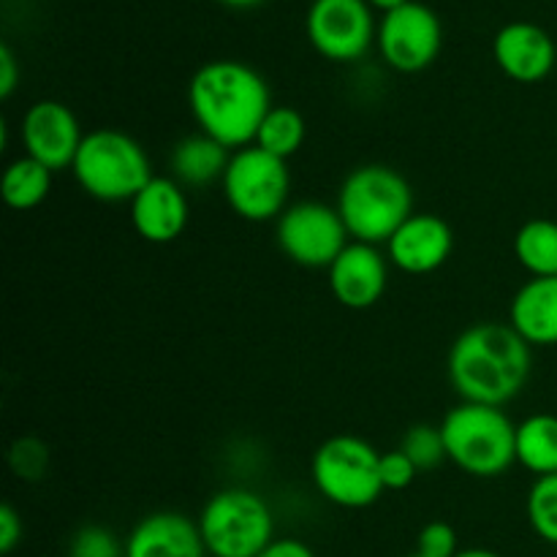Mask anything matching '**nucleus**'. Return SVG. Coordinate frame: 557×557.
I'll return each instance as SVG.
<instances>
[{
  "mask_svg": "<svg viewBox=\"0 0 557 557\" xmlns=\"http://www.w3.org/2000/svg\"><path fill=\"white\" fill-rule=\"evenodd\" d=\"M52 169L38 163L36 158H16L5 166L3 183H0L3 201L16 212L36 210L52 190Z\"/></svg>",
  "mask_w": 557,
  "mask_h": 557,
  "instance_id": "22",
  "label": "nucleus"
},
{
  "mask_svg": "<svg viewBox=\"0 0 557 557\" xmlns=\"http://www.w3.org/2000/svg\"><path fill=\"white\" fill-rule=\"evenodd\" d=\"M460 553V539L449 522H428L417 539V555L422 557H457Z\"/></svg>",
  "mask_w": 557,
  "mask_h": 557,
  "instance_id": "27",
  "label": "nucleus"
},
{
  "mask_svg": "<svg viewBox=\"0 0 557 557\" xmlns=\"http://www.w3.org/2000/svg\"><path fill=\"white\" fill-rule=\"evenodd\" d=\"M221 188L226 196V205L243 221H277L286 212L292 174H288V163L283 158H275L261 147L250 145L232 152Z\"/></svg>",
  "mask_w": 557,
  "mask_h": 557,
  "instance_id": "8",
  "label": "nucleus"
},
{
  "mask_svg": "<svg viewBox=\"0 0 557 557\" xmlns=\"http://www.w3.org/2000/svg\"><path fill=\"white\" fill-rule=\"evenodd\" d=\"M370 5H375V9H384V11H395L400 9V5H406L408 0H368Z\"/></svg>",
  "mask_w": 557,
  "mask_h": 557,
  "instance_id": "33",
  "label": "nucleus"
},
{
  "mask_svg": "<svg viewBox=\"0 0 557 557\" xmlns=\"http://www.w3.org/2000/svg\"><path fill=\"white\" fill-rule=\"evenodd\" d=\"M188 107L201 134L237 152L253 145L272 101L259 71L239 60H212L190 79Z\"/></svg>",
  "mask_w": 557,
  "mask_h": 557,
  "instance_id": "2",
  "label": "nucleus"
},
{
  "mask_svg": "<svg viewBox=\"0 0 557 557\" xmlns=\"http://www.w3.org/2000/svg\"><path fill=\"white\" fill-rule=\"evenodd\" d=\"M515 259L531 277H557V221L533 218L515 234Z\"/></svg>",
  "mask_w": 557,
  "mask_h": 557,
  "instance_id": "21",
  "label": "nucleus"
},
{
  "mask_svg": "<svg viewBox=\"0 0 557 557\" xmlns=\"http://www.w3.org/2000/svg\"><path fill=\"white\" fill-rule=\"evenodd\" d=\"M305 136H308V123H305L302 112L294 107H272L267 112L264 123H261L259 134H256V147H261L270 156L283 158L288 161L292 156H297L305 145Z\"/></svg>",
  "mask_w": 557,
  "mask_h": 557,
  "instance_id": "23",
  "label": "nucleus"
},
{
  "mask_svg": "<svg viewBox=\"0 0 557 557\" xmlns=\"http://www.w3.org/2000/svg\"><path fill=\"white\" fill-rule=\"evenodd\" d=\"M326 281L332 297L343 308L368 310L384 297L389 283V259L381 253L379 245L351 239L326 270Z\"/></svg>",
  "mask_w": 557,
  "mask_h": 557,
  "instance_id": "13",
  "label": "nucleus"
},
{
  "mask_svg": "<svg viewBox=\"0 0 557 557\" xmlns=\"http://www.w3.org/2000/svg\"><path fill=\"white\" fill-rule=\"evenodd\" d=\"M310 476L321 498L341 509H368L384 493L381 451L359 435H332L315 449Z\"/></svg>",
  "mask_w": 557,
  "mask_h": 557,
  "instance_id": "6",
  "label": "nucleus"
},
{
  "mask_svg": "<svg viewBox=\"0 0 557 557\" xmlns=\"http://www.w3.org/2000/svg\"><path fill=\"white\" fill-rule=\"evenodd\" d=\"M16 79H20V69H16L14 52L9 49V44L0 47V98H9L14 92Z\"/></svg>",
  "mask_w": 557,
  "mask_h": 557,
  "instance_id": "31",
  "label": "nucleus"
},
{
  "mask_svg": "<svg viewBox=\"0 0 557 557\" xmlns=\"http://www.w3.org/2000/svg\"><path fill=\"white\" fill-rule=\"evenodd\" d=\"M221 3L234 5V9H250V5H259L261 0H221Z\"/></svg>",
  "mask_w": 557,
  "mask_h": 557,
  "instance_id": "35",
  "label": "nucleus"
},
{
  "mask_svg": "<svg viewBox=\"0 0 557 557\" xmlns=\"http://www.w3.org/2000/svg\"><path fill=\"white\" fill-rule=\"evenodd\" d=\"M517 466L536 479L557 473V417L533 413L517 424Z\"/></svg>",
  "mask_w": 557,
  "mask_h": 557,
  "instance_id": "20",
  "label": "nucleus"
},
{
  "mask_svg": "<svg viewBox=\"0 0 557 557\" xmlns=\"http://www.w3.org/2000/svg\"><path fill=\"white\" fill-rule=\"evenodd\" d=\"M446 460L476 479L504 476L517 462V424L500 408L460 403L438 424Z\"/></svg>",
  "mask_w": 557,
  "mask_h": 557,
  "instance_id": "4",
  "label": "nucleus"
},
{
  "mask_svg": "<svg viewBox=\"0 0 557 557\" xmlns=\"http://www.w3.org/2000/svg\"><path fill=\"white\" fill-rule=\"evenodd\" d=\"M509 324L528 346H557V277H531L509 305Z\"/></svg>",
  "mask_w": 557,
  "mask_h": 557,
  "instance_id": "18",
  "label": "nucleus"
},
{
  "mask_svg": "<svg viewBox=\"0 0 557 557\" xmlns=\"http://www.w3.org/2000/svg\"><path fill=\"white\" fill-rule=\"evenodd\" d=\"M71 174L90 199L107 205H131L134 196L156 177L145 147L120 128L87 131L71 163Z\"/></svg>",
  "mask_w": 557,
  "mask_h": 557,
  "instance_id": "5",
  "label": "nucleus"
},
{
  "mask_svg": "<svg viewBox=\"0 0 557 557\" xmlns=\"http://www.w3.org/2000/svg\"><path fill=\"white\" fill-rule=\"evenodd\" d=\"M457 557H500L498 553H493V549H482V547H471V549H460Z\"/></svg>",
  "mask_w": 557,
  "mask_h": 557,
  "instance_id": "34",
  "label": "nucleus"
},
{
  "mask_svg": "<svg viewBox=\"0 0 557 557\" xmlns=\"http://www.w3.org/2000/svg\"><path fill=\"white\" fill-rule=\"evenodd\" d=\"M188 196L174 177H152L131 201V226L145 243L169 245L188 226Z\"/></svg>",
  "mask_w": 557,
  "mask_h": 557,
  "instance_id": "15",
  "label": "nucleus"
},
{
  "mask_svg": "<svg viewBox=\"0 0 557 557\" xmlns=\"http://www.w3.org/2000/svg\"><path fill=\"white\" fill-rule=\"evenodd\" d=\"M69 557H125V544L101 525H85L74 533Z\"/></svg>",
  "mask_w": 557,
  "mask_h": 557,
  "instance_id": "26",
  "label": "nucleus"
},
{
  "mask_svg": "<svg viewBox=\"0 0 557 557\" xmlns=\"http://www.w3.org/2000/svg\"><path fill=\"white\" fill-rule=\"evenodd\" d=\"M528 522L542 542L557 547V473L533 482L525 500Z\"/></svg>",
  "mask_w": 557,
  "mask_h": 557,
  "instance_id": "24",
  "label": "nucleus"
},
{
  "mask_svg": "<svg viewBox=\"0 0 557 557\" xmlns=\"http://www.w3.org/2000/svg\"><path fill=\"white\" fill-rule=\"evenodd\" d=\"M9 460L22 479H38L47 471V446L36 438H22L14 444Z\"/></svg>",
  "mask_w": 557,
  "mask_h": 557,
  "instance_id": "28",
  "label": "nucleus"
},
{
  "mask_svg": "<svg viewBox=\"0 0 557 557\" xmlns=\"http://www.w3.org/2000/svg\"><path fill=\"white\" fill-rule=\"evenodd\" d=\"M196 522L207 555L212 557H256L275 542L270 506L245 487H228L212 495Z\"/></svg>",
  "mask_w": 557,
  "mask_h": 557,
  "instance_id": "7",
  "label": "nucleus"
},
{
  "mask_svg": "<svg viewBox=\"0 0 557 557\" xmlns=\"http://www.w3.org/2000/svg\"><path fill=\"white\" fill-rule=\"evenodd\" d=\"M22 542V520L9 504L0 506V553H14L16 544Z\"/></svg>",
  "mask_w": 557,
  "mask_h": 557,
  "instance_id": "30",
  "label": "nucleus"
},
{
  "mask_svg": "<svg viewBox=\"0 0 557 557\" xmlns=\"http://www.w3.org/2000/svg\"><path fill=\"white\" fill-rule=\"evenodd\" d=\"M305 25L315 52L335 63L359 60L375 38L368 0H313Z\"/></svg>",
  "mask_w": 557,
  "mask_h": 557,
  "instance_id": "11",
  "label": "nucleus"
},
{
  "mask_svg": "<svg viewBox=\"0 0 557 557\" xmlns=\"http://www.w3.org/2000/svg\"><path fill=\"white\" fill-rule=\"evenodd\" d=\"M277 245L294 264L305 270H330L351 234L337 207L321 201H299L277 218Z\"/></svg>",
  "mask_w": 557,
  "mask_h": 557,
  "instance_id": "9",
  "label": "nucleus"
},
{
  "mask_svg": "<svg viewBox=\"0 0 557 557\" xmlns=\"http://www.w3.org/2000/svg\"><path fill=\"white\" fill-rule=\"evenodd\" d=\"M82 139L85 134L79 128V120L60 101H36L22 117L25 156L36 158L52 172L71 169Z\"/></svg>",
  "mask_w": 557,
  "mask_h": 557,
  "instance_id": "12",
  "label": "nucleus"
},
{
  "mask_svg": "<svg viewBox=\"0 0 557 557\" xmlns=\"http://www.w3.org/2000/svg\"><path fill=\"white\" fill-rule=\"evenodd\" d=\"M455 234L444 218L413 212L386 243V259L406 275H430L449 261Z\"/></svg>",
  "mask_w": 557,
  "mask_h": 557,
  "instance_id": "14",
  "label": "nucleus"
},
{
  "mask_svg": "<svg viewBox=\"0 0 557 557\" xmlns=\"http://www.w3.org/2000/svg\"><path fill=\"white\" fill-rule=\"evenodd\" d=\"M123 544L125 557H207L199 522L180 511L141 517Z\"/></svg>",
  "mask_w": 557,
  "mask_h": 557,
  "instance_id": "17",
  "label": "nucleus"
},
{
  "mask_svg": "<svg viewBox=\"0 0 557 557\" xmlns=\"http://www.w3.org/2000/svg\"><path fill=\"white\" fill-rule=\"evenodd\" d=\"M400 451L417 466V471H433V468H438L446 460V446L441 428H435V424H413L403 435Z\"/></svg>",
  "mask_w": 557,
  "mask_h": 557,
  "instance_id": "25",
  "label": "nucleus"
},
{
  "mask_svg": "<svg viewBox=\"0 0 557 557\" xmlns=\"http://www.w3.org/2000/svg\"><path fill=\"white\" fill-rule=\"evenodd\" d=\"M441 20L424 3L408 0L395 11H386L379 27V49L386 65L403 74L430 69L441 52Z\"/></svg>",
  "mask_w": 557,
  "mask_h": 557,
  "instance_id": "10",
  "label": "nucleus"
},
{
  "mask_svg": "<svg viewBox=\"0 0 557 557\" xmlns=\"http://www.w3.org/2000/svg\"><path fill=\"white\" fill-rule=\"evenodd\" d=\"M417 466L400 449L381 455V482H384V490H392V493L408 490L413 479H417Z\"/></svg>",
  "mask_w": 557,
  "mask_h": 557,
  "instance_id": "29",
  "label": "nucleus"
},
{
  "mask_svg": "<svg viewBox=\"0 0 557 557\" xmlns=\"http://www.w3.org/2000/svg\"><path fill=\"white\" fill-rule=\"evenodd\" d=\"M531 346L511 324L482 321L468 326L451 343L446 373L462 403L504 408L531 379Z\"/></svg>",
  "mask_w": 557,
  "mask_h": 557,
  "instance_id": "1",
  "label": "nucleus"
},
{
  "mask_svg": "<svg viewBox=\"0 0 557 557\" xmlns=\"http://www.w3.org/2000/svg\"><path fill=\"white\" fill-rule=\"evenodd\" d=\"M228 161H232V150L199 131V134L177 141L172 158H169V169L180 185L207 188L212 183H221Z\"/></svg>",
  "mask_w": 557,
  "mask_h": 557,
  "instance_id": "19",
  "label": "nucleus"
},
{
  "mask_svg": "<svg viewBox=\"0 0 557 557\" xmlns=\"http://www.w3.org/2000/svg\"><path fill=\"white\" fill-rule=\"evenodd\" d=\"M256 557H315L313 549L308 547L299 539H275L264 553H259Z\"/></svg>",
  "mask_w": 557,
  "mask_h": 557,
  "instance_id": "32",
  "label": "nucleus"
},
{
  "mask_svg": "<svg viewBox=\"0 0 557 557\" xmlns=\"http://www.w3.org/2000/svg\"><path fill=\"white\" fill-rule=\"evenodd\" d=\"M493 54L498 69L522 85L547 79L557 58L549 33L533 22H509L500 27L493 41Z\"/></svg>",
  "mask_w": 557,
  "mask_h": 557,
  "instance_id": "16",
  "label": "nucleus"
},
{
  "mask_svg": "<svg viewBox=\"0 0 557 557\" xmlns=\"http://www.w3.org/2000/svg\"><path fill=\"white\" fill-rule=\"evenodd\" d=\"M408 557H422V555H417V553H413V555H408Z\"/></svg>",
  "mask_w": 557,
  "mask_h": 557,
  "instance_id": "36",
  "label": "nucleus"
},
{
  "mask_svg": "<svg viewBox=\"0 0 557 557\" xmlns=\"http://www.w3.org/2000/svg\"><path fill=\"white\" fill-rule=\"evenodd\" d=\"M335 207L351 239L381 245L413 215V190L392 166L364 163L343 180Z\"/></svg>",
  "mask_w": 557,
  "mask_h": 557,
  "instance_id": "3",
  "label": "nucleus"
}]
</instances>
